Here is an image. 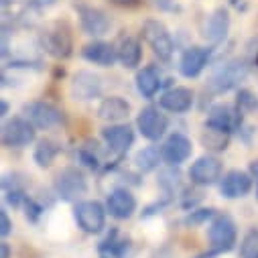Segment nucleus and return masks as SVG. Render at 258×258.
<instances>
[{
	"instance_id": "nucleus-1",
	"label": "nucleus",
	"mask_w": 258,
	"mask_h": 258,
	"mask_svg": "<svg viewBox=\"0 0 258 258\" xmlns=\"http://www.w3.org/2000/svg\"><path fill=\"white\" fill-rule=\"evenodd\" d=\"M248 70H250V68H248V63H246L244 59L226 61L224 66H220V68L212 74L208 86H210V90L216 92V94H226V92L238 88L240 82H244V78L248 76Z\"/></svg>"
},
{
	"instance_id": "nucleus-2",
	"label": "nucleus",
	"mask_w": 258,
	"mask_h": 258,
	"mask_svg": "<svg viewBox=\"0 0 258 258\" xmlns=\"http://www.w3.org/2000/svg\"><path fill=\"white\" fill-rule=\"evenodd\" d=\"M208 238H210V246H212V252L208 256H214V254H222V252H228L234 248L236 240H238V230H236V224L230 216L226 214H220L212 220L210 224V232H208Z\"/></svg>"
},
{
	"instance_id": "nucleus-3",
	"label": "nucleus",
	"mask_w": 258,
	"mask_h": 258,
	"mask_svg": "<svg viewBox=\"0 0 258 258\" xmlns=\"http://www.w3.org/2000/svg\"><path fill=\"white\" fill-rule=\"evenodd\" d=\"M41 47L55 59H66L72 55V33L66 23H53L41 33Z\"/></svg>"
},
{
	"instance_id": "nucleus-4",
	"label": "nucleus",
	"mask_w": 258,
	"mask_h": 258,
	"mask_svg": "<svg viewBox=\"0 0 258 258\" xmlns=\"http://www.w3.org/2000/svg\"><path fill=\"white\" fill-rule=\"evenodd\" d=\"M37 137L35 124L29 118H11L3 124V133H0V139H3V145L7 149H23L29 147Z\"/></svg>"
},
{
	"instance_id": "nucleus-5",
	"label": "nucleus",
	"mask_w": 258,
	"mask_h": 258,
	"mask_svg": "<svg viewBox=\"0 0 258 258\" xmlns=\"http://www.w3.org/2000/svg\"><path fill=\"white\" fill-rule=\"evenodd\" d=\"M88 191V181L84 173L78 167H66L63 171L57 173L55 177V193L66 200V202H76Z\"/></svg>"
},
{
	"instance_id": "nucleus-6",
	"label": "nucleus",
	"mask_w": 258,
	"mask_h": 258,
	"mask_svg": "<svg viewBox=\"0 0 258 258\" xmlns=\"http://www.w3.org/2000/svg\"><path fill=\"white\" fill-rule=\"evenodd\" d=\"M143 37L161 61H171L175 43L171 39V33L167 31V27L161 21H147L143 27Z\"/></svg>"
},
{
	"instance_id": "nucleus-7",
	"label": "nucleus",
	"mask_w": 258,
	"mask_h": 258,
	"mask_svg": "<svg viewBox=\"0 0 258 258\" xmlns=\"http://www.w3.org/2000/svg\"><path fill=\"white\" fill-rule=\"evenodd\" d=\"M106 214L108 210L96 202V200H88V202H80L74 210V216H76V222L78 226L88 232V234H100L106 226Z\"/></svg>"
},
{
	"instance_id": "nucleus-8",
	"label": "nucleus",
	"mask_w": 258,
	"mask_h": 258,
	"mask_svg": "<svg viewBox=\"0 0 258 258\" xmlns=\"http://www.w3.org/2000/svg\"><path fill=\"white\" fill-rule=\"evenodd\" d=\"M137 126H139V133L147 139V141H159L165 137L167 133V126H169V120L167 116L155 108V106H147L139 112V118H137Z\"/></svg>"
},
{
	"instance_id": "nucleus-9",
	"label": "nucleus",
	"mask_w": 258,
	"mask_h": 258,
	"mask_svg": "<svg viewBox=\"0 0 258 258\" xmlns=\"http://www.w3.org/2000/svg\"><path fill=\"white\" fill-rule=\"evenodd\" d=\"M23 112L35 124V128H43V131L53 128V126H59L63 122V112L57 106H53L49 102H43V100L25 104Z\"/></svg>"
},
{
	"instance_id": "nucleus-10",
	"label": "nucleus",
	"mask_w": 258,
	"mask_h": 258,
	"mask_svg": "<svg viewBox=\"0 0 258 258\" xmlns=\"http://www.w3.org/2000/svg\"><path fill=\"white\" fill-rule=\"evenodd\" d=\"M242 124V112L236 106L230 104H218L210 110V116L206 120V128L222 131L226 135H232L236 128Z\"/></svg>"
},
{
	"instance_id": "nucleus-11",
	"label": "nucleus",
	"mask_w": 258,
	"mask_h": 258,
	"mask_svg": "<svg viewBox=\"0 0 258 258\" xmlns=\"http://www.w3.org/2000/svg\"><path fill=\"white\" fill-rule=\"evenodd\" d=\"M189 179H191V183H196L200 187L218 183L222 179V161L212 155L200 157L189 169Z\"/></svg>"
},
{
	"instance_id": "nucleus-12",
	"label": "nucleus",
	"mask_w": 258,
	"mask_h": 258,
	"mask_svg": "<svg viewBox=\"0 0 258 258\" xmlns=\"http://www.w3.org/2000/svg\"><path fill=\"white\" fill-rule=\"evenodd\" d=\"M191 151H193V145L191 141L181 135V133H175L171 135L163 147H161V155H163V161L171 167H179L181 163H185L189 157H191Z\"/></svg>"
},
{
	"instance_id": "nucleus-13",
	"label": "nucleus",
	"mask_w": 258,
	"mask_h": 258,
	"mask_svg": "<svg viewBox=\"0 0 258 258\" xmlns=\"http://www.w3.org/2000/svg\"><path fill=\"white\" fill-rule=\"evenodd\" d=\"M106 210L114 220H128L137 212V198L128 189L118 187L110 191V196L106 200Z\"/></svg>"
},
{
	"instance_id": "nucleus-14",
	"label": "nucleus",
	"mask_w": 258,
	"mask_h": 258,
	"mask_svg": "<svg viewBox=\"0 0 258 258\" xmlns=\"http://www.w3.org/2000/svg\"><path fill=\"white\" fill-rule=\"evenodd\" d=\"M208 61H210V49L193 45V47L183 51V55L179 59V72L183 78H189V80L198 78L206 70Z\"/></svg>"
},
{
	"instance_id": "nucleus-15",
	"label": "nucleus",
	"mask_w": 258,
	"mask_h": 258,
	"mask_svg": "<svg viewBox=\"0 0 258 258\" xmlns=\"http://www.w3.org/2000/svg\"><path fill=\"white\" fill-rule=\"evenodd\" d=\"M252 189V175L244 173V171H228L224 175V179L220 181V193L226 200H238L248 196Z\"/></svg>"
},
{
	"instance_id": "nucleus-16",
	"label": "nucleus",
	"mask_w": 258,
	"mask_h": 258,
	"mask_svg": "<svg viewBox=\"0 0 258 258\" xmlns=\"http://www.w3.org/2000/svg\"><path fill=\"white\" fill-rule=\"evenodd\" d=\"M102 139L110 147V151H114L118 155H124L135 143V133L128 124H112V126H106L102 131Z\"/></svg>"
},
{
	"instance_id": "nucleus-17",
	"label": "nucleus",
	"mask_w": 258,
	"mask_h": 258,
	"mask_svg": "<svg viewBox=\"0 0 258 258\" xmlns=\"http://www.w3.org/2000/svg\"><path fill=\"white\" fill-rule=\"evenodd\" d=\"M80 21H82V29L86 35L90 37H102L110 31V17L94 7H80Z\"/></svg>"
},
{
	"instance_id": "nucleus-18",
	"label": "nucleus",
	"mask_w": 258,
	"mask_h": 258,
	"mask_svg": "<svg viewBox=\"0 0 258 258\" xmlns=\"http://www.w3.org/2000/svg\"><path fill=\"white\" fill-rule=\"evenodd\" d=\"M102 92V80L92 72H78L72 80V94L76 100H94Z\"/></svg>"
},
{
	"instance_id": "nucleus-19",
	"label": "nucleus",
	"mask_w": 258,
	"mask_h": 258,
	"mask_svg": "<svg viewBox=\"0 0 258 258\" xmlns=\"http://www.w3.org/2000/svg\"><path fill=\"white\" fill-rule=\"evenodd\" d=\"M159 106L167 112H173V114H185L193 106V92L189 88H181V86L171 88L161 96Z\"/></svg>"
},
{
	"instance_id": "nucleus-20",
	"label": "nucleus",
	"mask_w": 258,
	"mask_h": 258,
	"mask_svg": "<svg viewBox=\"0 0 258 258\" xmlns=\"http://www.w3.org/2000/svg\"><path fill=\"white\" fill-rule=\"evenodd\" d=\"M82 55L90 63H96V66H102V68H110V66H114V61L118 59V49L114 45H110V43L94 41V43L84 47Z\"/></svg>"
},
{
	"instance_id": "nucleus-21",
	"label": "nucleus",
	"mask_w": 258,
	"mask_h": 258,
	"mask_svg": "<svg viewBox=\"0 0 258 258\" xmlns=\"http://www.w3.org/2000/svg\"><path fill=\"white\" fill-rule=\"evenodd\" d=\"M128 112H131V104L118 96L104 98L100 108H98V116L110 124H120L122 120L128 118Z\"/></svg>"
},
{
	"instance_id": "nucleus-22",
	"label": "nucleus",
	"mask_w": 258,
	"mask_h": 258,
	"mask_svg": "<svg viewBox=\"0 0 258 258\" xmlns=\"http://www.w3.org/2000/svg\"><path fill=\"white\" fill-rule=\"evenodd\" d=\"M137 90L143 98L151 100L161 90V74L155 66H147L137 74Z\"/></svg>"
},
{
	"instance_id": "nucleus-23",
	"label": "nucleus",
	"mask_w": 258,
	"mask_h": 258,
	"mask_svg": "<svg viewBox=\"0 0 258 258\" xmlns=\"http://www.w3.org/2000/svg\"><path fill=\"white\" fill-rule=\"evenodd\" d=\"M230 31V15L226 9H218L210 21H208V27H206V39L210 43H222L226 39Z\"/></svg>"
},
{
	"instance_id": "nucleus-24",
	"label": "nucleus",
	"mask_w": 258,
	"mask_h": 258,
	"mask_svg": "<svg viewBox=\"0 0 258 258\" xmlns=\"http://www.w3.org/2000/svg\"><path fill=\"white\" fill-rule=\"evenodd\" d=\"M141 57H143V49H141V43L137 39H133V37L122 39V43L118 47V61L124 68L135 70L141 63Z\"/></svg>"
},
{
	"instance_id": "nucleus-25",
	"label": "nucleus",
	"mask_w": 258,
	"mask_h": 258,
	"mask_svg": "<svg viewBox=\"0 0 258 258\" xmlns=\"http://www.w3.org/2000/svg\"><path fill=\"white\" fill-rule=\"evenodd\" d=\"M126 250H128V240L126 238L118 240V230H112L108 238L100 244V258H122Z\"/></svg>"
},
{
	"instance_id": "nucleus-26",
	"label": "nucleus",
	"mask_w": 258,
	"mask_h": 258,
	"mask_svg": "<svg viewBox=\"0 0 258 258\" xmlns=\"http://www.w3.org/2000/svg\"><path fill=\"white\" fill-rule=\"evenodd\" d=\"M59 147H57V143H53V141H49V139H43V141H39V145L35 147V155H33V159H35V163L39 165V167H49L51 163H53V159L59 155Z\"/></svg>"
},
{
	"instance_id": "nucleus-27",
	"label": "nucleus",
	"mask_w": 258,
	"mask_h": 258,
	"mask_svg": "<svg viewBox=\"0 0 258 258\" xmlns=\"http://www.w3.org/2000/svg\"><path fill=\"white\" fill-rule=\"evenodd\" d=\"M161 159H163V155H161V151L157 147H147V149H143V151L137 153L135 163H137V167L143 173H149V171H155L159 167V161Z\"/></svg>"
},
{
	"instance_id": "nucleus-28",
	"label": "nucleus",
	"mask_w": 258,
	"mask_h": 258,
	"mask_svg": "<svg viewBox=\"0 0 258 258\" xmlns=\"http://www.w3.org/2000/svg\"><path fill=\"white\" fill-rule=\"evenodd\" d=\"M228 141H230V135H226L222 131H214V128H206V133L202 137V143L210 151H226Z\"/></svg>"
},
{
	"instance_id": "nucleus-29",
	"label": "nucleus",
	"mask_w": 258,
	"mask_h": 258,
	"mask_svg": "<svg viewBox=\"0 0 258 258\" xmlns=\"http://www.w3.org/2000/svg\"><path fill=\"white\" fill-rule=\"evenodd\" d=\"M27 185H29V179L23 173H11V175L3 177V191H5V196H7V193H27Z\"/></svg>"
},
{
	"instance_id": "nucleus-30",
	"label": "nucleus",
	"mask_w": 258,
	"mask_h": 258,
	"mask_svg": "<svg viewBox=\"0 0 258 258\" xmlns=\"http://www.w3.org/2000/svg\"><path fill=\"white\" fill-rule=\"evenodd\" d=\"M240 258H258V230L252 228L240 242Z\"/></svg>"
},
{
	"instance_id": "nucleus-31",
	"label": "nucleus",
	"mask_w": 258,
	"mask_h": 258,
	"mask_svg": "<svg viewBox=\"0 0 258 258\" xmlns=\"http://www.w3.org/2000/svg\"><path fill=\"white\" fill-rule=\"evenodd\" d=\"M78 159H80L82 165H86V167L92 169V171L100 169V155H98L96 143H94V145H92V143L84 145V147L80 149V153H78Z\"/></svg>"
},
{
	"instance_id": "nucleus-32",
	"label": "nucleus",
	"mask_w": 258,
	"mask_h": 258,
	"mask_svg": "<svg viewBox=\"0 0 258 258\" xmlns=\"http://www.w3.org/2000/svg\"><path fill=\"white\" fill-rule=\"evenodd\" d=\"M169 167H171V165H169ZM179 179H181L179 171H177L175 167H171V169H165V171L161 173V179H159V183H161V187H163L165 191L173 193V191L179 187Z\"/></svg>"
},
{
	"instance_id": "nucleus-33",
	"label": "nucleus",
	"mask_w": 258,
	"mask_h": 258,
	"mask_svg": "<svg viewBox=\"0 0 258 258\" xmlns=\"http://www.w3.org/2000/svg\"><path fill=\"white\" fill-rule=\"evenodd\" d=\"M258 106V98L250 92V90H240L238 92V100H236V108L240 112H252Z\"/></svg>"
},
{
	"instance_id": "nucleus-34",
	"label": "nucleus",
	"mask_w": 258,
	"mask_h": 258,
	"mask_svg": "<svg viewBox=\"0 0 258 258\" xmlns=\"http://www.w3.org/2000/svg\"><path fill=\"white\" fill-rule=\"evenodd\" d=\"M214 212H216V210H212V208H208V210H196V212H191V214L185 218V224H187V226L204 224V222H208L210 218H216Z\"/></svg>"
},
{
	"instance_id": "nucleus-35",
	"label": "nucleus",
	"mask_w": 258,
	"mask_h": 258,
	"mask_svg": "<svg viewBox=\"0 0 258 258\" xmlns=\"http://www.w3.org/2000/svg\"><path fill=\"white\" fill-rule=\"evenodd\" d=\"M25 210H27L25 214H27V218H29L31 222H37V218H39L41 212H43V208H41L35 200H29V198L25 200Z\"/></svg>"
},
{
	"instance_id": "nucleus-36",
	"label": "nucleus",
	"mask_w": 258,
	"mask_h": 258,
	"mask_svg": "<svg viewBox=\"0 0 258 258\" xmlns=\"http://www.w3.org/2000/svg\"><path fill=\"white\" fill-rule=\"evenodd\" d=\"M11 232H13V222L9 218V212L3 208V210H0V236L7 238Z\"/></svg>"
},
{
	"instance_id": "nucleus-37",
	"label": "nucleus",
	"mask_w": 258,
	"mask_h": 258,
	"mask_svg": "<svg viewBox=\"0 0 258 258\" xmlns=\"http://www.w3.org/2000/svg\"><path fill=\"white\" fill-rule=\"evenodd\" d=\"M57 0H31V7H35V9H45V7H51V5H55Z\"/></svg>"
},
{
	"instance_id": "nucleus-38",
	"label": "nucleus",
	"mask_w": 258,
	"mask_h": 258,
	"mask_svg": "<svg viewBox=\"0 0 258 258\" xmlns=\"http://www.w3.org/2000/svg\"><path fill=\"white\" fill-rule=\"evenodd\" d=\"M0 258H11V246H9V242H0Z\"/></svg>"
},
{
	"instance_id": "nucleus-39",
	"label": "nucleus",
	"mask_w": 258,
	"mask_h": 258,
	"mask_svg": "<svg viewBox=\"0 0 258 258\" xmlns=\"http://www.w3.org/2000/svg\"><path fill=\"white\" fill-rule=\"evenodd\" d=\"M110 3H114L118 7H135V5H139V0H110Z\"/></svg>"
},
{
	"instance_id": "nucleus-40",
	"label": "nucleus",
	"mask_w": 258,
	"mask_h": 258,
	"mask_svg": "<svg viewBox=\"0 0 258 258\" xmlns=\"http://www.w3.org/2000/svg\"><path fill=\"white\" fill-rule=\"evenodd\" d=\"M248 173L252 175V179H258V159L250 163V167H248Z\"/></svg>"
},
{
	"instance_id": "nucleus-41",
	"label": "nucleus",
	"mask_w": 258,
	"mask_h": 258,
	"mask_svg": "<svg viewBox=\"0 0 258 258\" xmlns=\"http://www.w3.org/2000/svg\"><path fill=\"white\" fill-rule=\"evenodd\" d=\"M153 3H155L157 7H161V9H171V3H173V0H153Z\"/></svg>"
},
{
	"instance_id": "nucleus-42",
	"label": "nucleus",
	"mask_w": 258,
	"mask_h": 258,
	"mask_svg": "<svg viewBox=\"0 0 258 258\" xmlns=\"http://www.w3.org/2000/svg\"><path fill=\"white\" fill-rule=\"evenodd\" d=\"M7 112H9V104H7V100H3L0 102V116H7Z\"/></svg>"
},
{
	"instance_id": "nucleus-43",
	"label": "nucleus",
	"mask_w": 258,
	"mask_h": 258,
	"mask_svg": "<svg viewBox=\"0 0 258 258\" xmlns=\"http://www.w3.org/2000/svg\"><path fill=\"white\" fill-rule=\"evenodd\" d=\"M256 63H258V55H256Z\"/></svg>"
},
{
	"instance_id": "nucleus-44",
	"label": "nucleus",
	"mask_w": 258,
	"mask_h": 258,
	"mask_svg": "<svg viewBox=\"0 0 258 258\" xmlns=\"http://www.w3.org/2000/svg\"><path fill=\"white\" fill-rule=\"evenodd\" d=\"M256 196H258V189H256Z\"/></svg>"
}]
</instances>
